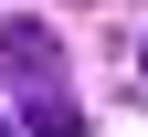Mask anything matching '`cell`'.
<instances>
[{
    "instance_id": "1",
    "label": "cell",
    "mask_w": 148,
    "mask_h": 137,
    "mask_svg": "<svg viewBox=\"0 0 148 137\" xmlns=\"http://www.w3.org/2000/svg\"><path fill=\"white\" fill-rule=\"evenodd\" d=\"M0 85L11 95H53L64 85V42H53L42 21H0Z\"/></svg>"
},
{
    "instance_id": "2",
    "label": "cell",
    "mask_w": 148,
    "mask_h": 137,
    "mask_svg": "<svg viewBox=\"0 0 148 137\" xmlns=\"http://www.w3.org/2000/svg\"><path fill=\"white\" fill-rule=\"evenodd\" d=\"M21 127L32 137H85V106H74L64 85H53V95H21Z\"/></svg>"
},
{
    "instance_id": "3",
    "label": "cell",
    "mask_w": 148,
    "mask_h": 137,
    "mask_svg": "<svg viewBox=\"0 0 148 137\" xmlns=\"http://www.w3.org/2000/svg\"><path fill=\"white\" fill-rule=\"evenodd\" d=\"M0 137H11V127H0Z\"/></svg>"
}]
</instances>
